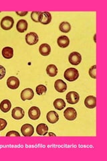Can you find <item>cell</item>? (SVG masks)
I'll list each match as a JSON object with an SVG mask.
<instances>
[{
  "label": "cell",
  "instance_id": "1",
  "mask_svg": "<svg viewBox=\"0 0 107 161\" xmlns=\"http://www.w3.org/2000/svg\"><path fill=\"white\" fill-rule=\"evenodd\" d=\"M64 77L70 82L74 81L79 77L78 70L74 68H69L65 70Z\"/></svg>",
  "mask_w": 107,
  "mask_h": 161
},
{
  "label": "cell",
  "instance_id": "2",
  "mask_svg": "<svg viewBox=\"0 0 107 161\" xmlns=\"http://www.w3.org/2000/svg\"><path fill=\"white\" fill-rule=\"evenodd\" d=\"M14 20L10 16L4 17L1 21V27L4 30H9L13 26Z\"/></svg>",
  "mask_w": 107,
  "mask_h": 161
},
{
  "label": "cell",
  "instance_id": "3",
  "mask_svg": "<svg viewBox=\"0 0 107 161\" xmlns=\"http://www.w3.org/2000/svg\"><path fill=\"white\" fill-rule=\"evenodd\" d=\"M64 116L67 120L72 121L74 120L76 117H77V113H76V111L74 108H68L64 110Z\"/></svg>",
  "mask_w": 107,
  "mask_h": 161
},
{
  "label": "cell",
  "instance_id": "4",
  "mask_svg": "<svg viewBox=\"0 0 107 161\" xmlns=\"http://www.w3.org/2000/svg\"><path fill=\"white\" fill-rule=\"evenodd\" d=\"M66 101L70 104H76L80 99L79 94L75 92H70L66 95Z\"/></svg>",
  "mask_w": 107,
  "mask_h": 161
},
{
  "label": "cell",
  "instance_id": "5",
  "mask_svg": "<svg viewBox=\"0 0 107 161\" xmlns=\"http://www.w3.org/2000/svg\"><path fill=\"white\" fill-rule=\"evenodd\" d=\"M68 60L71 64L78 65L81 63V60H82V57L78 53L73 52L70 54Z\"/></svg>",
  "mask_w": 107,
  "mask_h": 161
},
{
  "label": "cell",
  "instance_id": "6",
  "mask_svg": "<svg viewBox=\"0 0 107 161\" xmlns=\"http://www.w3.org/2000/svg\"><path fill=\"white\" fill-rule=\"evenodd\" d=\"M21 132L24 136H32L34 132V128L32 125L25 124L22 126Z\"/></svg>",
  "mask_w": 107,
  "mask_h": 161
},
{
  "label": "cell",
  "instance_id": "7",
  "mask_svg": "<svg viewBox=\"0 0 107 161\" xmlns=\"http://www.w3.org/2000/svg\"><path fill=\"white\" fill-rule=\"evenodd\" d=\"M38 36L35 32H29L25 36V41L28 45H34L38 42Z\"/></svg>",
  "mask_w": 107,
  "mask_h": 161
},
{
  "label": "cell",
  "instance_id": "8",
  "mask_svg": "<svg viewBox=\"0 0 107 161\" xmlns=\"http://www.w3.org/2000/svg\"><path fill=\"white\" fill-rule=\"evenodd\" d=\"M7 86L11 89H16L19 86V80L16 77H10L7 80Z\"/></svg>",
  "mask_w": 107,
  "mask_h": 161
},
{
  "label": "cell",
  "instance_id": "9",
  "mask_svg": "<svg viewBox=\"0 0 107 161\" xmlns=\"http://www.w3.org/2000/svg\"><path fill=\"white\" fill-rule=\"evenodd\" d=\"M40 114H41L40 110L38 107L33 106L28 111L29 118L33 120H36L39 119L40 117Z\"/></svg>",
  "mask_w": 107,
  "mask_h": 161
},
{
  "label": "cell",
  "instance_id": "10",
  "mask_svg": "<svg viewBox=\"0 0 107 161\" xmlns=\"http://www.w3.org/2000/svg\"><path fill=\"white\" fill-rule=\"evenodd\" d=\"M34 96V93L32 89L27 88L24 89L21 93V99L23 101L31 100Z\"/></svg>",
  "mask_w": 107,
  "mask_h": 161
},
{
  "label": "cell",
  "instance_id": "11",
  "mask_svg": "<svg viewBox=\"0 0 107 161\" xmlns=\"http://www.w3.org/2000/svg\"><path fill=\"white\" fill-rule=\"evenodd\" d=\"M25 112L22 108L16 107L13 109L12 112V116L15 119H21L24 117Z\"/></svg>",
  "mask_w": 107,
  "mask_h": 161
},
{
  "label": "cell",
  "instance_id": "12",
  "mask_svg": "<svg viewBox=\"0 0 107 161\" xmlns=\"http://www.w3.org/2000/svg\"><path fill=\"white\" fill-rule=\"evenodd\" d=\"M55 89L59 93H63L67 89V85L62 79H58L54 83Z\"/></svg>",
  "mask_w": 107,
  "mask_h": 161
},
{
  "label": "cell",
  "instance_id": "13",
  "mask_svg": "<svg viewBox=\"0 0 107 161\" xmlns=\"http://www.w3.org/2000/svg\"><path fill=\"white\" fill-rule=\"evenodd\" d=\"M51 20H52V16H51V14L48 12H42L40 14L39 22H40L42 24L46 25L50 23Z\"/></svg>",
  "mask_w": 107,
  "mask_h": 161
},
{
  "label": "cell",
  "instance_id": "14",
  "mask_svg": "<svg viewBox=\"0 0 107 161\" xmlns=\"http://www.w3.org/2000/svg\"><path fill=\"white\" fill-rule=\"evenodd\" d=\"M84 105L86 108L93 109L96 106V98L94 96H88L84 100Z\"/></svg>",
  "mask_w": 107,
  "mask_h": 161
},
{
  "label": "cell",
  "instance_id": "15",
  "mask_svg": "<svg viewBox=\"0 0 107 161\" xmlns=\"http://www.w3.org/2000/svg\"><path fill=\"white\" fill-rule=\"evenodd\" d=\"M47 120L50 124H56L59 120V116L58 114L54 111H50L46 115Z\"/></svg>",
  "mask_w": 107,
  "mask_h": 161
},
{
  "label": "cell",
  "instance_id": "16",
  "mask_svg": "<svg viewBox=\"0 0 107 161\" xmlns=\"http://www.w3.org/2000/svg\"><path fill=\"white\" fill-rule=\"evenodd\" d=\"M12 108V103L8 99H4L0 103V109L3 113H7Z\"/></svg>",
  "mask_w": 107,
  "mask_h": 161
},
{
  "label": "cell",
  "instance_id": "17",
  "mask_svg": "<svg viewBox=\"0 0 107 161\" xmlns=\"http://www.w3.org/2000/svg\"><path fill=\"white\" fill-rule=\"evenodd\" d=\"M16 29L20 33H24L28 29V22L25 19H20L16 25Z\"/></svg>",
  "mask_w": 107,
  "mask_h": 161
},
{
  "label": "cell",
  "instance_id": "18",
  "mask_svg": "<svg viewBox=\"0 0 107 161\" xmlns=\"http://www.w3.org/2000/svg\"><path fill=\"white\" fill-rule=\"evenodd\" d=\"M39 52L42 56H48L51 53V47L48 44H42L39 47Z\"/></svg>",
  "mask_w": 107,
  "mask_h": 161
},
{
  "label": "cell",
  "instance_id": "19",
  "mask_svg": "<svg viewBox=\"0 0 107 161\" xmlns=\"http://www.w3.org/2000/svg\"><path fill=\"white\" fill-rule=\"evenodd\" d=\"M57 43L60 48H66L70 44V40L66 36H62L58 38Z\"/></svg>",
  "mask_w": 107,
  "mask_h": 161
},
{
  "label": "cell",
  "instance_id": "20",
  "mask_svg": "<svg viewBox=\"0 0 107 161\" xmlns=\"http://www.w3.org/2000/svg\"><path fill=\"white\" fill-rule=\"evenodd\" d=\"M2 56L6 59H11L13 56V50L12 47H5L2 49Z\"/></svg>",
  "mask_w": 107,
  "mask_h": 161
},
{
  "label": "cell",
  "instance_id": "21",
  "mask_svg": "<svg viewBox=\"0 0 107 161\" xmlns=\"http://www.w3.org/2000/svg\"><path fill=\"white\" fill-rule=\"evenodd\" d=\"M37 134L40 136H45L46 135L48 132V127L46 124H40L38 125L36 128Z\"/></svg>",
  "mask_w": 107,
  "mask_h": 161
},
{
  "label": "cell",
  "instance_id": "22",
  "mask_svg": "<svg viewBox=\"0 0 107 161\" xmlns=\"http://www.w3.org/2000/svg\"><path fill=\"white\" fill-rule=\"evenodd\" d=\"M54 107L57 110H62L66 107V103L62 99H56L54 102Z\"/></svg>",
  "mask_w": 107,
  "mask_h": 161
},
{
  "label": "cell",
  "instance_id": "23",
  "mask_svg": "<svg viewBox=\"0 0 107 161\" xmlns=\"http://www.w3.org/2000/svg\"><path fill=\"white\" fill-rule=\"evenodd\" d=\"M46 73L50 77H55L58 73V69L54 64H50L46 68Z\"/></svg>",
  "mask_w": 107,
  "mask_h": 161
},
{
  "label": "cell",
  "instance_id": "24",
  "mask_svg": "<svg viewBox=\"0 0 107 161\" xmlns=\"http://www.w3.org/2000/svg\"><path fill=\"white\" fill-rule=\"evenodd\" d=\"M59 29L62 32L68 33L70 32L71 30V26L70 24L67 22H63L60 24Z\"/></svg>",
  "mask_w": 107,
  "mask_h": 161
},
{
  "label": "cell",
  "instance_id": "25",
  "mask_svg": "<svg viewBox=\"0 0 107 161\" xmlns=\"http://www.w3.org/2000/svg\"><path fill=\"white\" fill-rule=\"evenodd\" d=\"M35 91H36V93L38 95H42L46 93L47 88L44 85H39L36 87Z\"/></svg>",
  "mask_w": 107,
  "mask_h": 161
},
{
  "label": "cell",
  "instance_id": "26",
  "mask_svg": "<svg viewBox=\"0 0 107 161\" xmlns=\"http://www.w3.org/2000/svg\"><path fill=\"white\" fill-rule=\"evenodd\" d=\"M41 12H33L31 14V18L35 22H39L40 16L41 14Z\"/></svg>",
  "mask_w": 107,
  "mask_h": 161
},
{
  "label": "cell",
  "instance_id": "27",
  "mask_svg": "<svg viewBox=\"0 0 107 161\" xmlns=\"http://www.w3.org/2000/svg\"><path fill=\"white\" fill-rule=\"evenodd\" d=\"M89 75L93 79H96V65H94L90 69Z\"/></svg>",
  "mask_w": 107,
  "mask_h": 161
},
{
  "label": "cell",
  "instance_id": "28",
  "mask_svg": "<svg viewBox=\"0 0 107 161\" xmlns=\"http://www.w3.org/2000/svg\"><path fill=\"white\" fill-rule=\"evenodd\" d=\"M7 124L8 123L6 119L0 118V131H2L6 128V127L7 126Z\"/></svg>",
  "mask_w": 107,
  "mask_h": 161
},
{
  "label": "cell",
  "instance_id": "29",
  "mask_svg": "<svg viewBox=\"0 0 107 161\" xmlns=\"http://www.w3.org/2000/svg\"><path fill=\"white\" fill-rule=\"evenodd\" d=\"M6 136L7 137H10V136H14V137H19L20 136V134L16 132V131H10V132H8L6 134Z\"/></svg>",
  "mask_w": 107,
  "mask_h": 161
},
{
  "label": "cell",
  "instance_id": "30",
  "mask_svg": "<svg viewBox=\"0 0 107 161\" xmlns=\"http://www.w3.org/2000/svg\"><path fill=\"white\" fill-rule=\"evenodd\" d=\"M6 73V69H5L4 67H3L2 65H0V80L2 79L5 77Z\"/></svg>",
  "mask_w": 107,
  "mask_h": 161
},
{
  "label": "cell",
  "instance_id": "31",
  "mask_svg": "<svg viewBox=\"0 0 107 161\" xmlns=\"http://www.w3.org/2000/svg\"><path fill=\"white\" fill-rule=\"evenodd\" d=\"M28 12H16V14L19 16H25V15L28 14Z\"/></svg>",
  "mask_w": 107,
  "mask_h": 161
},
{
  "label": "cell",
  "instance_id": "32",
  "mask_svg": "<svg viewBox=\"0 0 107 161\" xmlns=\"http://www.w3.org/2000/svg\"><path fill=\"white\" fill-rule=\"evenodd\" d=\"M49 135L50 136H56V135L54 134H53V133H49Z\"/></svg>",
  "mask_w": 107,
  "mask_h": 161
}]
</instances>
